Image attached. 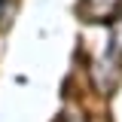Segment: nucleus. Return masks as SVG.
Masks as SVG:
<instances>
[{
    "instance_id": "f257e3e1",
    "label": "nucleus",
    "mask_w": 122,
    "mask_h": 122,
    "mask_svg": "<svg viewBox=\"0 0 122 122\" xmlns=\"http://www.w3.org/2000/svg\"><path fill=\"white\" fill-rule=\"evenodd\" d=\"M119 0H82V9L89 18H107V15L116 9Z\"/></svg>"
}]
</instances>
